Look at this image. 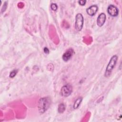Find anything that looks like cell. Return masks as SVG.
Returning a JSON list of instances; mask_svg holds the SVG:
<instances>
[{"label":"cell","instance_id":"obj_6","mask_svg":"<svg viewBox=\"0 0 122 122\" xmlns=\"http://www.w3.org/2000/svg\"><path fill=\"white\" fill-rule=\"evenodd\" d=\"M73 53H74V51L72 48H69L67 49L62 55V60L64 61H68L71 58Z\"/></svg>","mask_w":122,"mask_h":122},{"label":"cell","instance_id":"obj_11","mask_svg":"<svg viewBox=\"0 0 122 122\" xmlns=\"http://www.w3.org/2000/svg\"><path fill=\"white\" fill-rule=\"evenodd\" d=\"M17 72H18V70H16H16H13L12 71H11L10 72V75H9V77H10V78H14V77L16 76V75L17 74Z\"/></svg>","mask_w":122,"mask_h":122},{"label":"cell","instance_id":"obj_8","mask_svg":"<svg viewBox=\"0 0 122 122\" xmlns=\"http://www.w3.org/2000/svg\"><path fill=\"white\" fill-rule=\"evenodd\" d=\"M98 8L97 5H93L90 6L89 8H88L86 9V12L89 15L91 16H92L96 14V13L98 10Z\"/></svg>","mask_w":122,"mask_h":122},{"label":"cell","instance_id":"obj_9","mask_svg":"<svg viewBox=\"0 0 122 122\" xmlns=\"http://www.w3.org/2000/svg\"><path fill=\"white\" fill-rule=\"evenodd\" d=\"M82 98L81 97H79L75 100L73 106V108L74 109H76L79 107L80 105L81 104L82 102Z\"/></svg>","mask_w":122,"mask_h":122},{"label":"cell","instance_id":"obj_7","mask_svg":"<svg viewBox=\"0 0 122 122\" xmlns=\"http://www.w3.org/2000/svg\"><path fill=\"white\" fill-rule=\"evenodd\" d=\"M106 16L105 13H101V14H100L97 19L96 22L97 25L100 27L102 26L106 21Z\"/></svg>","mask_w":122,"mask_h":122},{"label":"cell","instance_id":"obj_1","mask_svg":"<svg viewBox=\"0 0 122 122\" xmlns=\"http://www.w3.org/2000/svg\"><path fill=\"white\" fill-rule=\"evenodd\" d=\"M51 104V99L49 97L41 98L38 102V108L41 114L44 113L49 108Z\"/></svg>","mask_w":122,"mask_h":122},{"label":"cell","instance_id":"obj_2","mask_svg":"<svg viewBox=\"0 0 122 122\" xmlns=\"http://www.w3.org/2000/svg\"><path fill=\"white\" fill-rule=\"evenodd\" d=\"M117 60H118V56L116 55H114L111 57L109 62L108 63V65H107V67L105 70V74H104V75L105 77H108L110 75L112 70L113 69L114 67H115L117 63Z\"/></svg>","mask_w":122,"mask_h":122},{"label":"cell","instance_id":"obj_5","mask_svg":"<svg viewBox=\"0 0 122 122\" xmlns=\"http://www.w3.org/2000/svg\"><path fill=\"white\" fill-rule=\"evenodd\" d=\"M108 13L112 17H116L118 15L119 10L118 8L113 5H110L107 8Z\"/></svg>","mask_w":122,"mask_h":122},{"label":"cell","instance_id":"obj_13","mask_svg":"<svg viewBox=\"0 0 122 122\" xmlns=\"http://www.w3.org/2000/svg\"><path fill=\"white\" fill-rule=\"evenodd\" d=\"M78 2L80 5L83 6L85 4V3L86 2V0H79L78 1Z\"/></svg>","mask_w":122,"mask_h":122},{"label":"cell","instance_id":"obj_12","mask_svg":"<svg viewBox=\"0 0 122 122\" xmlns=\"http://www.w3.org/2000/svg\"><path fill=\"white\" fill-rule=\"evenodd\" d=\"M51 9L52 10H54V11H56L57 9H58V6L56 4V3H51Z\"/></svg>","mask_w":122,"mask_h":122},{"label":"cell","instance_id":"obj_4","mask_svg":"<svg viewBox=\"0 0 122 122\" xmlns=\"http://www.w3.org/2000/svg\"><path fill=\"white\" fill-rule=\"evenodd\" d=\"M72 92V86L70 84H67L62 87L61 90V94L63 97H67L71 94Z\"/></svg>","mask_w":122,"mask_h":122},{"label":"cell","instance_id":"obj_14","mask_svg":"<svg viewBox=\"0 0 122 122\" xmlns=\"http://www.w3.org/2000/svg\"><path fill=\"white\" fill-rule=\"evenodd\" d=\"M43 51H44V52L45 53L47 54H49V52H50L49 50V49H48L47 47H44V49H43Z\"/></svg>","mask_w":122,"mask_h":122},{"label":"cell","instance_id":"obj_10","mask_svg":"<svg viewBox=\"0 0 122 122\" xmlns=\"http://www.w3.org/2000/svg\"><path fill=\"white\" fill-rule=\"evenodd\" d=\"M65 110V105L64 103H61L59 104L58 107V112L60 113H63Z\"/></svg>","mask_w":122,"mask_h":122},{"label":"cell","instance_id":"obj_3","mask_svg":"<svg viewBox=\"0 0 122 122\" xmlns=\"http://www.w3.org/2000/svg\"><path fill=\"white\" fill-rule=\"evenodd\" d=\"M83 17L81 13H77L75 16V29L78 31L81 30L83 26Z\"/></svg>","mask_w":122,"mask_h":122}]
</instances>
